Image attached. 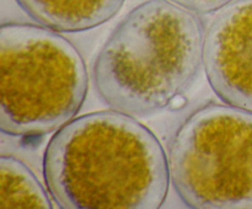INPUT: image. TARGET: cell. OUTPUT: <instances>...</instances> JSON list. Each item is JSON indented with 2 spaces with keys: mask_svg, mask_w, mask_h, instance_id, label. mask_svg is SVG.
Masks as SVG:
<instances>
[{
  "mask_svg": "<svg viewBox=\"0 0 252 209\" xmlns=\"http://www.w3.org/2000/svg\"><path fill=\"white\" fill-rule=\"evenodd\" d=\"M43 174L64 209H157L171 181L154 133L115 110L80 116L57 130L44 151Z\"/></svg>",
  "mask_w": 252,
  "mask_h": 209,
  "instance_id": "obj_1",
  "label": "cell"
},
{
  "mask_svg": "<svg viewBox=\"0 0 252 209\" xmlns=\"http://www.w3.org/2000/svg\"><path fill=\"white\" fill-rule=\"evenodd\" d=\"M204 29L192 11L149 0L116 27L96 57L94 83L111 110L147 117L170 107L196 80Z\"/></svg>",
  "mask_w": 252,
  "mask_h": 209,
  "instance_id": "obj_2",
  "label": "cell"
},
{
  "mask_svg": "<svg viewBox=\"0 0 252 209\" xmlns=\"http://www.w3.org/2000/svg\"><path fill=\"white\" fill-rule=\"evenodd\" d=\"M85 61L58 31L30 24L0 29V129L14 137L57 132L80 111Z\"/></svg>",
  "mask_w": 252,
  "mask_h": 209,
  "instance_id": "obj_3",
  "label": "cell"
},
{
  "mask_svg": "<svg viewBox=\"0 0 252 209\" xmlns=\"http://www.w3.org/2000/svg\"><path fill=\"white\" fill-rule=\"evenodd\" d=\"M170 179L194 209H252V112L211 103L172 140Z\"/></svg>",
  "mask_w": 252,
  "mask_h": 209,
  "instance_id": "obj_4",
  "label": "cell"
},
{
  "mask_svg": "<svg viewBox=\"0 0 252 209\" xmlns=\"http://www.w3.org/2000/svg\"><path fill=\"white\" fill-rule=\"evenodd\" d=\"M207 79L226 105L252 112V0L220 9L204 38Z\"/></svg>",
  "mask_w": 252,
  "mask_h": 209,
  "instance_id": "obj_5",
  "label": "cell"
},
{
  "mask_svg": "<svg viewBox=\"0 0 252 209\" xmlns=\"http://www.w3.org/2000/svg\"><path fill=\"white\" fill-rule=\"evenodd\" d=\"M126 0H16L42 26L58 32L95 29L116 16Z\"/></svg>",
  "mask_w": 252,
  "mask_h": 209,
  "instance_id": "obj_6",
  "label": "cell"
},
{
  "mask_svg": "<svg viewBox=\"0 0 252 209\" xmlns=\"http://www.w3.org/2000/svg\"><path fill=\"white\" fill-rule=\"evenodd\" d=\"M52 202L36 175L11 155L0 157V208L51 209Z\"/></svg>",
  "mask_w": 252,
  "mask_h": 209,
  "instance_id": "obj_7",
  "label": "cell"
},
{
  "mask_svg": "<svg viewBox=\"0 0 252 209\" xmlns=\"http://www.w3.org/2000/svg\"><path fill=\"white\" fill-rule=\"evenodd\" d=\"M185 9L198 14H209L223 9L234 0H169Z\"/></svg>",
  "mask_w": 252,
  "mask_h": 209,
  "instance_id": "obj_8",
  "label": "cell"
}]
</instances>
